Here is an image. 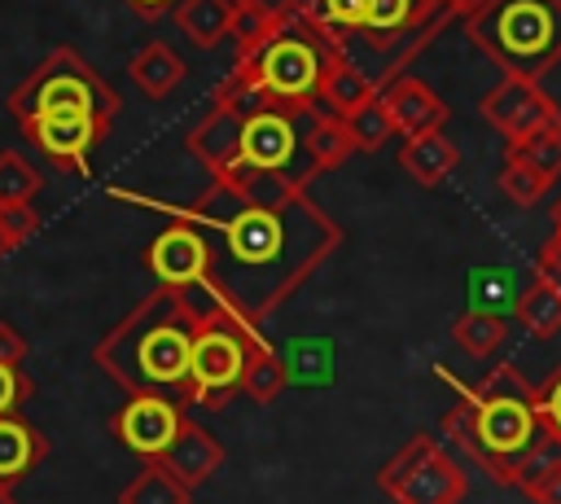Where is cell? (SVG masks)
<instances>
[{
	"label": "cell",
	"instance_id": "1",
	"mask_svg": "<svg viewBox=\"0 0 561 504\" xmlns=\"http://www.w3.org/2000/svg\"><path fill=\"white\" fill-rule=\"evenodd\" d=\"M188 219L202 228L210 254L202 289L250 324H263L294 298L342 241V228L307 197V188L237 162L215 175V188Z\"/></svg>",
	"mask_w": 561,
	"mask_h": 504
},
{
	"label": "cell",
	"instance_id": "2",
	"mask_svg": "<svg viewBox=\"0 0 561 504\" xmlns=\"http://www.w3.org/2000/svg\"><path fill=\"white\" fill-rule=\"evenodd\" d=\"M197 311L202 307L184 289L158 285L92 346L96 368L127 394H167L188 403V351Z\"/></svg>",
	"mask_w": 561,
	"mask_h": 504
},
{
	"label": "cell",
	"instance_id": "3",
	"mask_svg": "<svg viewBox=\"0 0 561 504\" xmlns=\"http://www.w3.org/2000/svg\"><path fill=\"white\" fill-rule=\"evenodd\" d=\"M443 434L460 443L495 482L508 486L522 456L543 434L535 412V386L513 364H495L486 377L456 394V408L443 412Z\"/></svg>",
	"mask_w": 561,
	"mask_h": 504
},
{
	"label": "cell",
	"instance_id": "4",
	"mask_svg": "<svg viewBox=\"0 0 561 504\" xmlns=\"http://www.w3.org/2000/svg\"><path fill=\"white\" fill-rule=\"evenodd\" d=\"M342 61V39L333 26L320 22L316 4L302 13H289L272 26V35L237 57V79H245L254 92L285 101V105H316L320 83L329 75V66Z\"/></svg>",
	"mask_w": 561,
	"mask_h": 504
},
{
	"label": "cell",
	"instance_id": "5",
	"mask_svg": "<svg viewBox=\"0 0 561 504\" xmlns=\"http://www.w3.org/2000/svg\"><path fill=\"white\" fill-rule=\"evenodd\" d=\"M465 35L504 75L543 79L561 66V0H482L465 18Z\"/></svg>",
	"mask_w": 561,
	"mask_h": 504
},
{
	"label": "cell",
	"instance_id": "6",
	"mask_svg": "<svg viewBox=\"0 0 561 504\" xmlns=\"http://www.w3.org/2000/svg\"><path fill=\"white\" fill-rule=\"evenodd\" d=\"M259 342V324L210 298V307L197 311V333L188 351V403L224 408L232 394H241V368Z\"/></svg>",
	"mask_w": 561,
	"mask_h": 504
},
{
	"label": "cell",
	"instance_id": "7",
	"mask_svg": "<svg viewBox=\"0 0 561 504\" xmlns=\"http://www.w3.org/2000/svg\"><path fill=\"white\" fill-rule=\"evenodd\" d=\"M302 110L307 105H285V101H254L241 114V140H237V167L276 175L285 184L307 188L316 175L307 149H302Z\"/></svg>",
	"mask_w": 561,
	"mask_h": 504
},
{
	"label": "cell",
	"instance_id": "8",
	"mask_svg": "<svg viewBox=\"0 0 561 504\" xmlns=\"http://www.w3.org/2000/svg\"><path fill=\"white\" fill-rule=\"evenodd\" d=\"M465 486V469L430 434H412L377 469V491L394 504H460Z\"/></svg>",
	"mask_w": 561,
	"mask_h": 504
},
{
	"label": "cell",
	"instance_id": "9",
	"mask_svg": "<svg viewBox=\"0 0 561 504\" xmlns=\"http://www.w3.org/2000/svg\"><path fill=\"white\" fill-rule=\"evenodd\" d=\"M9 105L26 123L35 114H96V118H110L118 101L75 53H53L39 66V75L22 92H13Z\"/></svg>",
	"mask_w": 561,
	"mask_h": 504
},
{
	"label": "cell",
	"instance_id": "10",
	"mask_svg": "<svg viewBox=\"0 0 561 504\" xmlns=\"http://www.w3.org/2000/svg\"><path fill=\"white\" fill-rule=\"evenodd\" d=\"M478 114H482L504 140H522V136H530V131L561 127V105L543 92L539 79H522V75H504L491 92H482Z\"/></svg>",
	"mask_w": 561,
	"mask_h": 504
},
{
	"label": "cell",
	"instance_id": "11",
	"mask_svg": "<svg viewBox=\"0 0 561 504\" xmlns=\"http://www.w3.org/2000/svg\"><path fill=\"white\" fill-rule=\"evenodd\" d=\"M184 421V403L167 394H127V403L110 416V434L140 460H158Z\"/></svg>",
	"mask_w": 561,
	"mask_h": 504
},
{
	"label": "cell",
	"instance_id": "12",
	"mask_svg": "<svg viewBox=\"0 0 561 504\" xmlns=\"http://www.w3.org/2000/svg\"><path fill=\"white\" fill-rule=\"evenodd\" d=\"M206 237L193 219H175L167 224L149 245H145V267L158 276V285H171V289H184L193 294L202 280H206Z\"/></svg>",
	"mask_w": 561,
	"mask_h": 504
},
{
	"label": "cell",
	"instance_id": "13",
	"mask_svg": "<svg viewBox=\"0 0 561 504\" xmlns=\"http://www.w3.org/2000/svg\"><path fill=\"white\" fill-rule=\"evenodd\" d=\"M105 123L110 118H96V114H35L26 118V131L53 162L70 171H88V153L105 136Z\"/></svg>",
	"mask_w": 561,
	"mask_h": 504
},
{
	"label": "cell",
	"instance_id": "14",
	"mask_svg": "<svg viewBox=\"0 0 561 504\" xmlns=\"http://www.w3.org/2000/svg\"><path fill=\"white\" fill-rule=\"evenodd\" d=\"M381 92V105L390 114V127L394 136H416V131H434L447 123V101L416 75H390V83L377 88Z\"/></svg>",
	"mask_w": 561,
	"mask_h": 504
},
{
	"label": "cell",
	"instance_id": "15",
	"mask_svg": "<svg viewBox=\"0 0 561 504\" xmlns=\"http://www.w3.org/2000/svg\"><path fill=\"white\" fill-rule=\"evenodd\" d=\"M280 368H285V386H298V390H329L333 377H337V342L333 337H311V333H298V337H285L280 346H272Z\"/></svg>",
	"mask_w": 561,
	"mask_h": 504
},
{
	"label": "cell",
	"instance_id": "16",
	"mask_svg": "<svg viewBox=\"0 0 561 504\" xmlns=\"http://www.w3.org/2000/svg\"><path fill=\"white\" fill-rule=\"evenodd\" d=\"M158 465L167 469V473H175L184 486H202L219 465H224V447H219V438L210 434V429H202L197 421H180V429H175V438L167 443V451L158 456Z\"/></svg>",
	"mask_w": 561,
	"mask_h": 504
},
{
	"label": "cell",
	"instance_id": "17",
	"mask_svg": "<svg viewBox=\"0 0 561 504\" xmlns=\"http://www.w3.org/2000/svg\"><path fill=\"white\" fill-rule=\"evenodd\" d=\"M237 140H241V110L215 101L210 114L188 131V149L210 167V175L228 171L237 162Z\"/></svg>",
	"mask_w": 561,
	"mask_h": 504
},
{
	"label": "cell",
	"instance_id": "18",
	"mask_svg": "<svg viewBox=\"0 0 561 504\" xmlns=\"http://www.w3.org/2000/svg\"><path fill=\"white\" fill-rule=\"evenodd\" d=\"M399 167H403L421 188H438V184L460 167V149L443 136V127H434V131H416V136H403Z\"/></svg>",
	"mask_w": 561,
	"mask_h": 504
},
{
	"label": "cell",
	"instance_id": "19",
	"mask_svg": "<svg viewBox=\"0 0 561 504\" xmlns=\"http://www.w3.org/2000/svg\"><path fill=\"white\" fill-rule=\"evenodd\" d=\"M44 456H48V438L26 416L4 412L0 416V482L4 486H18Z\"/></svg>",
	"mask_w": 561,
	"mask_h": 504
},
{
	"label": "cell",
	"instance_id": "20",
	"mask_svg": "<svg viewBox=\"0 0 561 504\" xmlns=\"http://www.w3.org/2000/svg\"><path fill=\"white\" fill-rule=\"evenodd\" d=\"M302 149H307V158H311L316 175H320V171L342 167V162L355 153L346 123H342L337 114L320 110V105H307V110H302Z\"/></svg>",
	"mask_w": 561,
	"mask_h": 504
},
{
	"label": "cell",
	"instance_id": "21",
	"mask_svg": "<svg viewBox=\"0 0 561 504\" xmlns=\"http://www.w3.org/2000/svg\"><path fill=\"white\" fill-rule=\"evenodd\" d=\"M351 35H359L368 48H390V44L403 39V35H412L416 44H425V39L434 35V26H421V22H416L412 0H368L364 26L351 31Z\"/></svg>",
	"mask_w": 561,
	"mask_h": 504
},
{
	"label": "cell",
	"instance_id": "22",
	"mask_svg": "<svg viewBox=\"0 0 561 504\" xmlns=\"http://www.w3.org/2000/svg\"><path fill=\"white\" fill-rule=\"evenodd\" d=\"M465 294H469V307L473 311H491V316H504L517 307V272L513 267H491V263H478L469 267V280H465Z\"/></svg>",
	"mask_w": 561,
	"mask_h": 504
},
{
	"label": "cell",
	"instance_id": "23",
	"mask_svg": "<svg viewBox=\"0 0 561 504\" xmlns=\"http://www.w3.org/2000/svg\"><path fill=\"white\" fill-rule=\"evenodd\" d=\"M517 324L530 333V337H552L561 329V289L548 285L543 276H535L522 294H517V307H513Z\"/></svg>",
	"mask_w": 561,
	"mask_h": 504
},
{
	"label": "cell",
	"instance_id": "24",
	"mask_svg": "<svg viewBox=\"0 0 561 504\" xmlns=\"http://www.w3.org/2000/svg\"><path fill=\"white\" fill-rule=\"evenodd\" d=\"M175 22L197 48H210L232 31V0H180Z\"/></svg>",
	"mask_w": 561,
	"mask_h": 504
},
{
	"label": "cell",
	"instance_id": "25",
	"mask_svg": "<svg viewBox=\"0 0 561 504\" xmlns=\"http://www.w3.org/2000/svg\"><path fill=\"white\" fill-rule=\"evenodd\" d=\"M118 504H193V486H184L158 460H145V469L118 491Z\"/></svg>",
	"mask_w": 561,
	"mask_h": 504
},
{
	"label": "cell",
	"instance_id": "26",
	"mask_svg": "<svg viewBox=\"0 0 561 504\" xmlns=\"http://www.w3.org/2000/svg\"><path fill=\"white\" fill-rule=\"evenodd\" d=\"M504 337H508V324H504V316H491V311H460L456 320H451V342L465 351V355H473V359H486V355H495L500 346H504Z\"/></svg>",
	"mask_w": 561,
	"mask_h": 504
},
{
	"label": "cell",
	"instance_id": "27",
	"mask_svg": "<svg viewBox=\"0 0 561 504\" xmlns=\"http://www.w3.org/2000/svg\"><path fill=\"white\" fill-rule=\"evenodd\" d=\"M368 92H377V83H373V75H364L355 61H333L329 66V75H324V83H320V96H316V105L320 110H329V114H346L355 101H364Z\"/></svg>",
	"mask_w": 561,
	"mask_h": 504
},
{
	"label": "cell",
	"instance_id": "28",
	"mask_svg": "<svg viewBox=\"0 0 561 504\" xmlns=\"http://www.w3.org/2000/svg\"><path fill=\"white\" fill-rule=\"evenodd\" d=\"M342 123H346V131H351V145L355 149H364V153H373V149H381L390 136H394V127H390V114H386V105H381V92H368L364 101H355L346 114H337Z\"/></svg>",
	"mask_w": 561,
	"mask_h": 504
},
{
	"label": "cell",
	"instance_id": "29",
	"mask_svg": "<svg viewBox=\"0 0 561 504\" xmlns=\"http://www.w3.org/2000/svg\"><path fill=\"white\" fill-rule=\"evenodd\" d=\"M131 79H136L149 96H167V92L184 79V61H180L167 44H149V48L136 53V61H131Z\"/></svg>",
	"mask_w": 561,
	"mask_h": 504
},
{
	"label": "cell",
	"instance_id": "30",
	"mask_svg": "<svg viewBox=\"0 0 561 504\" xmlns=\"http://www.w3.org/2000/svg\"><path fill=\"white\" fill-rule=\"evenodd\" d=\"M241 390H245L254 403H272V399H280V390H289V386H285V368H280V359H276V351H272L267 342H259V346L250 351V359H245V368H241Z\"/></svg>",
	"mask_w": 561,
	"mask_h": 504
},
{
	"label": "cell",
	"instance_id": "31",
	"mask_svg": "<svg viewBox=\"0 0 561 504\" xmlns=\"http://www.w3.org/2000/svg\"><path fill=\"white\" fill-rule=\"evenodd\" d=\"M508 158H522L539 175L561 180V127H543V131H530L522 140H508Z\"/></svg>",
	"mask_w": 561,
	"mask_h": 504
},
{
	"label": "cell",
	"instance_id": "32",
	"mask_svg": "<svg viewBox=\"0 0 561 504\" xmlns=\"http://www.w3.org/2000/svg\"><path fill=\"white\" fill-rule=\"evenodd\" d=\"M548 188H552L548 175H539V171L526 167L522 158H508V153H504V167H500V193H504L513 206H539V202L548 197Z\"/></svg>",
	"mask_w": 561,
	"mask_h": 504
},
{
	"label": "cell",
	"instance_id": "33",
	"mask_svg": "<svg viewBox=\"0 0 561 504\" xmlns=\"http://www.w3.org/2000/svg\"><path fill=\"white\" fill-rule=\"evenodd\" d=\"M35 188H39V175L13 153H0V206H22Z\"/></svg>",
	"mask_w": 561,
	"mask_h": 504
},
{
	"label": "cell",
	"instance_id": "34",
	"mask_svg": "<svg viewBox=\"0 0 561 504\" xmlns=\"http://www.w3.org/2000/svg\"><path fill=\"white\" fill-rule=\"evenodd\" d=\"M535 412H539L543 434H552L561 443V364L535 386Z\"/></svg>",
	"mask_w": 561,
	"mask_h": 504
},
{
	"label": "cell",
	"instance_id": "35",
	"mask_svg": "<svg viewBox=\"0 0 561 504\" xmlns=\"http://www.w3.org/2000/svg\"><path fill=\"white\" fill-rule=\"evenodd\" d=\"M316 13L324 26H333L337 35H351L364 26V13H368V0H316Z\"/></svg>",
	"mask_w": 561,
	"mask_h": 504
},
{
	"label": "cell",
	"instance_id": "36",
	"mask_svg": "<svg viewBox=\"0 0 561 504\" xmlns=\"http://www.w3.org/2000/svg\"><path fill=\"white\" fill-rule=\"evenodd\" d=\"M35 394V381L22 373V364H0V416L18 412Z\"/></svg>",
	"mask_w": 561,
	"mask_h": 504
},
{
	"label": "cell",
	"instance_id": "37",
	"mask_svg": "<svg viewBox=\"0 0 561 504\" xmlns=\"http://www.w3.org/2000/svg\"><path fill=\"white\" fill-rule=\"evenodd\" d=\"M35 232V215H26L22 206H0V259L18 245V241H26Z\"/></svg>",
	"mask_w": 561,
	"mask_h": 504
},
{
	"label": "cell",
	"instance_id": "38",
	"mask_svg": "<svg viewBox=\"0 0 561 504\" xmlns=\"http://www.w3.org/2000/svg\"><path fill=\"white\" fill-rule=\"evenodd\" d=\"M522 495L535 500V504H561V465L548 469V473H539V478H530L522 486Z\"/></svg>",
	"mask_w": 561,
	"mask_h": 504
},
{
	"label": "cell",
	"instance_id": "39",
	"mask_svg": "<svg viewBox=\"0 0 561 504\" xmlns=\"http://www.w3.org/2000/svg\"><path fill=\"white\" fill-rule=\"evenodd\" d=\"M535 276H543L548 285L561 289V232H552V241L539 250V259H535Z\"/></svg>",
	"mask_w": 561,
	"mask_h": 504
},
{
	"label": "cell",
	"instance_id": "40",
	"mask_svg": "<svg viewBox=\"0 0 561 504\" xmlns=\"http://www.w3.org/2000/svg\"><path fill=\"white\" fill-rule=\"evenodd\" d=\"M26 351H31V342H26L9 320H0V364H22Z\"/></svg>",
	"mask_w": 561,
	"mask_h": 504
},
{
	"label": "cell",
	"instance_id": "41",
	"mask_svg": "<svg viewBox=\"0 0 561 504\" xmlns=\"http://www.w3.org/2000/svg\"><path fill=\"white\" fill-rule=\"evenodd\" d=\"M443 4H447V0H412V9H416V22H421V26H434V31H438L443 22H451V18L443 13Z\"/></svg>",
	"mask_w": 561,
	"mask_h": 504
},
{
	"label": "cell",
	"instance_id": "42",
	"mask_svg": "<svg viewBox=\"0 0 561 504\" xmlns=\"http://www.w3.org/2000/svg\"><path fill=\"white\" fill-rule=\"evenodd\" d=\"M478 4H482V0H447V4H443V13H447V18H469Z\"/></svg>",
	"mask_w": 561,
	"mask_h": 504
},
{
	"label": "cell",
	"instance_id": "43",
	"mask_svg": "<svg viewBox=\"0 0 561 504\" xmlns=\"http://www.w3.org/2000/svg\"><path fill=\"white\" fill-rule=\"evenodd\" d=\"M127 4H136L140 13H162V9L171 4V0H127Z\"/></svg>",
	"mask_w": 561,
	"mask_h": 504
},
{
	"label": "cell",
	"instance_id": "44",
	"mask_svg": "<svg viewBox=\"0 0 561 504\" xmlns=\"http://www.w3.org/2000/svg\"><path fill=\"white\" fill-rule=\"evenodd\" d=\"M0 504H18V495H13V486H4V482H0Z\"/></svg>",
	"mask_w": 561,
	"mask_h": 504
},
{
	"label": "cell",
	"instance_id": "45",
	"mask_svg": "<svg viewBox=\"0 0 561 504\" xmlns=\"http://www.w3.org/2000/svg\"><path fill=\"white\" fill-rule=\"evenodd\" d=\"M552 224H557V232H561V197H557V206H552Z\"/></svg>",
	"mask_w": 561,
	"mask_h": 504
}]
</instances>
